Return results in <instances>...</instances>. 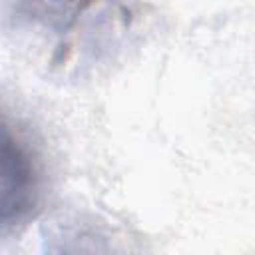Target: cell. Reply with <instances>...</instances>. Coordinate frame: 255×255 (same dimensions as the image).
Returning <instances> with one entry per match:
<instances>
[{
  "instance_id": "1",
  "label": "cell",
  "mask_w": 255,
  "mask_h": 255,
  "mask_svg": "<svg viewBox=\"0 0 255 255\" xmlns=\"http://www.w3.org/2000/svg\"><path fill=\"white\" fill-rule=\"evenodd\" d=\"M38 197V173L26 143L0 116V227L22 221Z\"/></svg>"
}]
</instances>
